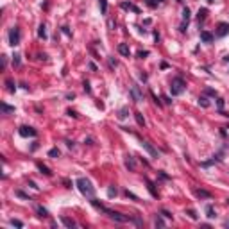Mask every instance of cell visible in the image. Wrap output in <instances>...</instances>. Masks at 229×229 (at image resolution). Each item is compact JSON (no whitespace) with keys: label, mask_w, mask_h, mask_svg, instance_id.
I'll list each match as a JSON object with an SVG mask.
<instances>
[{"label":"cell","mask_w":229,"mask_h":229,"mask_svg":"<svg viewBox=\"0 0 229 229\" xmlns=\"http://www.w3.org/2000/svg\"><path fill=\"white\" fill-rule=\"evenodd\" d=\"M120 7L125 9V11H134L136 15H140V7H136V5L131 4V2H122V4H120Z\"/></svg>","instance_id":"cell-11"},{"label":"cell","mask_w":229,"mask_h":229,"mask_svg":"<svg viewBox=\"0 0 229 229\" xmlns=\"http://www.w3.org/2000/svg\"><path fill=\"white\" fill-rule=\"evenodd\" d=\"M118 52L122 54V56H125V57L131 56V49H129V45H127V43H120L118 45Z\"/></svg>","instance_id":"cell-12"},{"label":"cell","mask_w":229,"mask_h":229,"mask_svg":"<svg viewBox=\"0 0 229 229\" xmlns=\"http://www.w3.org/2000/svg\"><path fill=\"white\" fill-rule=\"evenodd\" d=\"M215 2V0H208V4H213Z\"/></svg>","instance_id":"cell-53"},{"label":"cell","mask_w":229,"mask_h":229,"mask_svg":"<svg viewBox=\"0 0 229 229\" xmlns=\"http://www.w3.org/2000/svg\"><path fill=\"white\" fill-rule=\"evenodd\" d=\"M16 195H18V197H22V199H27V200H31V199H29V195H27V193H23V192H20V190L16 192Z\"/></svg>","instance_id":"cell-39"},{"label":"cell","mask_w":229,"mask_h":229,"mask_svg":"<svg viewBox=\"0 0 229 229\" xmlns=\"http://www.w3.org/2000/svg\"><path fill=\"white\" fill-rule=\"evenodd\" d=\"M184 88H186V83H184L183 77H174V79H172V83H170V91H172V95H181V93L184 91Z\"/></svg>","instance_id":"cell-3"},{"label":"cell","mask_w":229,"mask_h":229,"mask_svg":"<svg viewBox=\"0 0 229 229\" xmlns=\"http://www.w3.org/2000/svg\"><path fill=\"white\" fill-rule=\"evenodd\" d=\"M186 213H188V217H190L192 220H197V218H199L197 211H195V210H192V208H190V210H186Z\"/></svg>","instance_id":"cell-28"},{"label":"cell","mask_w":229,"mask_h":229,"mask_svg":"<svg viewBox=\"0 0 229 229\" xmlns=\"http://www.w3.org/2000/svg\"><path fill=\"white\" fill-rule=\"evenodd\" d=\"M18 132H20V136H23V138H34L36 134H38V131L36 129H32V127H29V125H22L18 129Z\"/></svg>","instance_id":"cell-5"},{"label":"cell","mask_w":229,"mask_h":229,"mask_svg":"<svg viewBox=\"0 0 229 229\" xmlns=\"http://www.w3.org/2000/svg\"><path fill=\"white\" fill-rule=\"evenodd\" d=\"M199 104L202 107H210V100H208L206 97H199Z\"/></svg>","instance_id":"cell-30"},{"label":"cell","mask_w":229,"mask_h":229,"mask_svg":"<svg viewBox=\"0 0 229 229\" xmlns=\"http://www.w3.org/2000/svg\"><path fill=\"white\" fill-rule=\"evenodd\" d=\"M134 120H136V124H138L140 127H145V118H143V114H141L140 111L134 113Z\"/></svg>","instance_id":"cell-15"},{"label":"cell","mask_w":229,"mask_h":229,"mask_svg":"<svg viewBox=\"0 0 229 229\" xmlns=\"http://www.w3.org/2000/svg\"><path fill=\"white\" fill-rule=\"evenodd\" d=\"M125 197H129V199H132V200H140L136 195H134L132 192H129V190H125Z\"/></svg>","instance_id":"cell-34"},{"label":"cell","mask_w":229,"mask_h":229,"mask_svg":"<svg viewBox=\"0 0 229 229\" xmlns=\"http://www.w3.org/2000/svg\"><path fill=\"white\" fill-rule=\"evenodd\" d=\"M163 100H165V104H172V100H170L168 95H163Z\"/></svg>","instance_id":"cell-46"},{"label":"cell","mask_w":229,"mask_h":229,"mask_svg":"<svg viewBox=\"0 0 229 229\" xmlns=\"http://www.w3.org/2000/svg\"><path fill=\"white\" fill-rule=\"evenodd\" d=\"M158 174H159V177H161V179H165V181H168V179H170V177H168L165 172H158Z\"/></svg>","instance_id":"cell-45"},{"label":"cell","mask_w":229,"mask_h":229,"mask_svg":"<svg viewBox=\"0 0 229 229\" xmlns=\"http://www.w3.org/2000/svg\"><path fill=\"white\" fill-rule=\"evenodd\" d=\"M107 25H109V29H114V27H116V23H114L113 20H109V22H107Z\"/></svg>","instance_id":"cell-47"},{"label":"cell","mask_w":229,"mask_h":229,"mask_svg":"<svg viewBox=\"0 0 229 229\" xmlns=\"http://www.w3.org/2000/svg\"><path fill=\"white\" fill-rule=\"evenodd\" d=\"M9 45L11 47H18L20 45V29L18 27H13L9 31Z\"/></svg>","instance_id":"cell-4"},{"label":"cell","mask_w":229,"mask_h":229,"mask_svg":"<svg viewBox=\"0 0 229 229\" xmlns=\"http://www.w3.org/2000/svg\"><path fill=\"white\" fill-rule=\"evenodd\" d=\"M5 86H7V91H9V93H15L16 86H15V83H13L11 79H7V81H5Z\"/></svg>","instance_id":"cell-22"},{"label":"cell","mask_w":229,"mask_h":229,"mask_svg":"<svg viewBox=\"0 0 229 229\" xmlns=\"http://www.w3.org/2000/svg\"><path fill=\"white\" fill-rule=\"evenodd\" d=\"M200 39H202L204 43H211L213 41V34L208 32V31H202V32H200Z\"/></svg>","instance_id":"cell-14"},{"label":"cell","mask_w":229,"mask_h":229,"mask_svg":"<svg viewBox=\"0 0 229 229\" xmlns=\"http://www.w3.org/2000/svg\"><path fill=\"white\" fill-rule=\"evenodd\" d=\"M59 154H61V152H59L57 147H54V149L49 150V156H50V158H59Z\"/></svg>","instance_id":"cell-29"},{"label":"cell","mask_w":229,"mask_h":229,"mask_svg":"<svg viewBox=\"0 0 229 229\" xmlns=\"http://www.w3.org/2000/svg\"><path fill=\"white\" fill-rule=\"evenodd\" d=\"M83 86H84V91H86V93H90V91H91V88H90V83H88V81H84V84H83Z\"/></svg>","instance_id":"cell-41"},{"label":"cell","mask_w":229,"mask_h":229,"mask_svg":"<svg viewBox=\"0 0 229 229\" xmlns=\"http://www.w3.org/2000/svg\"><path fill=\"white\" fill-rule=\"evenodd\" d=\"M206 95H211V97H217V91H215V90H211V88H208V90H206Z\"/></svg>","instance_id":"cell-40"},{"label":"cell","mask_w":229,"mask_h":229,"mask_svg":"<svg viewBox=\"0 0 229 229\" xmlns=\"http://www.w3.org/2000/svg\"><path fill=\"white\" fill-rule=\"evenodd\" d=\"M206 16H208V9H206V7L199 9V13H197V20H199V23H200V22H204Z\"/></svg>","instance_id":"cell-18"},{"label":"cell","mask_w":229,"mask_h":229,"mask_svg":"<svg viewBox=\"0 0 229 229\" xmlns=\"http://www.w3.org/2000/svg\"><path fill=\"white\" fill-rule=\"evenodd\" d=\"M217 106H218V109H222V107H224V99H217Z\"/></svg>","instance_id":"cell-43"},{"label":"cell","mask_w":229,"mask_h":229,"mask_svg":"<svg viewBox=\"0 0 229 229\" xmlns=\"http://www.w3.org/2000/svg\"><path fill=\"white\" fill-rule=\"evenodd\" d=\"M154 226H156V227H165V220L158 215V217L154 218Z\"/></svg>","instance_id":"cell-25"},{"label":"cell","mask_w":229,"mask_h":229,"mask_svg":"<svg viewBox=\"0 0 229 229\" xmlns=\"http://www.w3.org/2000/svg\"><path fill=\"white\" fill-rule=\"evenodd\" d=\"M36 211L39 213V217H41V218H45V217H49V211H47V210H45L43 206H38V208H36Z\"/></svg>","instance_id":"cell-24"},{"label":"cell","mask_w":229,"mask_h":229,"mask_svg":"<svg viewBox=\"0 0 229 229\" xmlns=\"http://www.w3.org/2000/svg\"><path fill=\"white\" fill-rule=\"evenodd\" d=\"M75 184H77V188H79V192L83 193V195H86L88 199H91L93 195H95V188H93V184H91V181H90V179H86V177H79V179L75 181Z\"/></svg>","instance_id":"cell-1"},{"label":"cell","mask_w":229,"mask_h":229,"mask_svg":"<svg viewBox=\"0 0 229 229\" xmlns=\"http://www.w3.org/2000/svg\"><path fill=\"white\" fill-rule=\"evenodd\" d=\"M129 116V109H127V107H122V109H120V113H118V118H127Z\"/></svg>","instance_id":"cell-26"},{"label":"cell","mask_w":229,"mask_h":229,"mask_svg":"<svg viewBox=\"0 0 229 229\" xmlns=\"http://www.w3.org/2000/svg\"><path fill=\"white\" fill-rule=\"evenodd\" d=\"M107 195H109V197H116V188L109 186V188H107Z\"/></svg>","instance_id":"cell-33"},{"label":"cell","mask_w":229,"mask_h":229,"mask_svg":"<svg viewBox=\"0 0 229 229\" xmlns=\"http://www.w3.org/2000/svg\"><path fill=\"white\" fill-rule=\"evenodd\" d=\"M102 213H106L107 217H109L111 220H114V222H120V224H125V222H131L132 218L131 217H127V215H122L120 211H114V210H107V208H104L102 210Z\"/></svg>","instance_id":"cell-2"},{"label":"cell","mask_w":229,"mask_h":229,"mask_svg":"<svg viewBox=\"0 0 229 229\" xmlns=\"http://www.w3.org/2000/svg\"><path fill=\"white\" fill-rule=\"evenodd\" d=\"M109 66H111V68H116L118 61H116V59H113V57H109Z\"/></svg>","instance_id":"cell-37"},{"label":"cell","mask_w":229,"mask_h":229,"mask_svg":"<svg viewBox=\"0 0 229 229\" xmlns=\"http://www.w3.org/2000/svg\"><path fill=\"white\" fill-rule=\"evenodd\" d=\"M13 65L20 66V56H18V54H15V57H13Z\"/></svg>","instance_id":"cell-38"},{"label":"cell","mask_w":229,"mask_h":229,"mask_svg":"<svg viewBox=\"0 0 229 229\" xmlns=\"http://www.w3.org/2000/svg\"><path fill=\"white\" fill-rule=\"evenodd\" d=\"M36 166H38V170L41 172V174H45L47 177H52V170L47 165H43V163H36Z\"/></svg>","instance_id":"cell-13"},{"label":"cell","mask_w":229,"mask_h":229,"mask_svg":"<svg viewBox=\"0 0 229 229\" xmlns=\"http://www.w3.org/2000/svg\"><path fill=\"white\" fill-rule=\"evenodd\" d=\"M226 34H229V23L220 22L218 27H217V36H218V38H224Z\"/></svg>","instance_id":"cell-7"},{"label":"cell","mask_w":229,"mask_h":229,"mask_svg":"<svg viewBox=\"0 0 229 229\" xmlns=\"http://www.w3.org/2000/svg\"><path fill=\"white\" fill-rule=\"evenodd\" d=\"M145 183H147V188H149V192H150V195L154 199H158V190H156V184L152 183V181L149 179V177H145Z\"/></svg>","instance_id":"cell-9"},{"label":"cell","mask_w":229,"mask_h":229,"mask_svg":"<svg viewBox=\"0 0 229 229\" xmlns=\"http://www.w3.org/2000/svg\"><path fill=\"white\" fill-rule=\"evenodd\" d=\"M186 27H188V22H183V23H181V27H179V31H181V32H184V31H186Z\"/></svg>","instance_id":"cell-44"},{"label":"cell","mask_w":229,"mask_h":229,"mask_svg":"<svg viewBox=\"0 0 229 229\" xmlns=\"http://www.w3.org/2000/svg\"><path fill=\"white\" fill-rule=\"evenodd\" d=\"M131 97H132V100H134L136 104L143 100V93H141V90H140L138 84H132V86H131Z\"/></svg>","instance_id":"cell-6"},{"label":"cell","mask_w":229,"mask_h":229,"mask_svg":"<svg viewBox=\"0 0 229 229\" xmlns=\"http://www.w3.org/2000/svg\"><path fill=\"white\" fill-rule=\"evenodd\" d=\"M68 114H70V116H73V118H77V116H79V114H77V113H75V111H72V109H70V111H68Z\"/></svg>","instance_id":"cell-49"},{"label":"cell","mask_w":229,"mask_h":229,"mask_svg":"<svg viewBox=\"0 0 229 229\" xmlns=\"http://www.w3.org/2000/svg\"><path fill=\"white\" fill-rule=\"evenodd\" d=\"M141 147H143V149H145L147 152H149V154H150L152 158H158V150L154 149V147H152V145L149 143V141H141Z\"/></svg>","instance_id":"cell-8"},{"label":"cell","mask_w":229,"mask_h":229,"mask_svg":"<svg viewBox=\"0 0 229 229\" xmlns=\"http://www.w3.org/2000/svg\"><path fill=\"white\" fill-rule=\"evenodd\" d=\"M99 5H100V13L106 15L107 13V0H99Z\"/></svg>","instance_id":"cell-23"},{"label":"cell","mask_w":229,"mask_h":229,"mask_svg":"<svg viewBox=\"0 0 229 229\" xmlns=\"http://www.w3.org/2000/svg\"><path fill=\"white\" fill-rule=\"evenodd\" d=\"M0 107H2V113H4V114H9V113H15V107H13V106H7V104H5V102H2V104H0Z\"/></svg>","instance_id":"cell-19"},{"label":"cell","mask_w":229,"mask_h":229,"mask_svg":"<svg viewBox=\"0 0 229 229\" xmlns=\"http://www.w3.org/2000/svg\"><path fill=\"white\" fill-rule=\"evenodd\" d=\"M177 2H183V0H177Z\"/></svg>","instance_id":"cell-56"},{"label":"cell","mask_w":229,"mask_h":229,"mask_svg":"<svg viewBox=\"0 0 229 229\" xmlns=\"http://www.w3.org/2000/svg\"><path fill=\"white\" fill-rule=\"evenodd\" d=\"M125 168H127L129 172H134V170H136V161H134L132 156H127V158H125Z\"/></svg>","instance_id":"cell-10"},{"label":"cell","mask_w":229,"mask_h":229,"mask_svg":"<svg viewBox=\"0 0 229 229\" xmlns=\"http://www.w3.org/2000/svg\"><path fill=\"white\" fill-rule=\"evenodd\" d=\"M5 65H7V57L2 56V66H4V68H5Z\"/></svg>","instance_id":"cell-50"},{"label":"cell","mask_w":229,"mask_h":229,"mask_svg":"<svg viewBox=\"0 0 229 229\" xmlns=\"http://www.w3.org/2000/svg\"><path fill=\"white\" fill-rule=\"evenodd\" d=\"M190 15H192L190 9L184 7V9H183V22H190Z\"/></svg>","instance_id":"cell-27"},{"label":"cell","mask_w":229,"mask_h":229,"mask_svg":"<svg viewBox=\"0 0 229 229\" xmlns=\"http://www.w3.org/2000/svg\"><path fill=\"white\" fill-rule=\"evenodd\" d=\"M206 217H208V218H215V217H217V213H215V210H213L211 204L206 206Z\"/></svg>","instance_id":"cell-20"},{"label":"cell","mask_w":229,"mask_h":229,"mask_svg":"<svg viewBox=\"0 0 229 229\" xmlns=\"http://www.w3.org/2000/svg\"><path fill=\"white\" fill-rule=\"evenodd\" d=\"M150 97H152V100H154V102H156V104H158L159 107H161V106H163V102H161V100H159V99H158L156 95H154V93H152V91H150Z\"/></svg>","instance_id":"cell-35"},{"label":"cell","mask_w":229,"mask_h":229,"mask_svg":"<svg viewBox=\"0 0 229 229\" xmlns=\"http://www.w3.org/2000/svg\"><path fill=\"white\" fill-rule=\"evenodd\" d=\"M161 215H163V217H166V218H172V213L166 211V210H161Z\"/></svg>","instance_id":"cell-42"},{"label":"cell","mask_w":229,"mask_h":229,"mask_svg":"<svg viewBox=\"0 0 229 229\" xmlns=\"http://www.w3.org/2000/svg\"><path fill=\"white\" fill-rule=\"evenodd\" d=\"M226 227H229V220H227V222H226Z\"/></svg>","instance_id":"cell-55"},{"label":"cell","mask_w":229,"mask_h":229,"mask_svg":"<svg viewBox=\"0 0 229 229\" xmlns=\"http://www.w3.org/2000/svg\"><path fill=\"white\" fill-rule=\"evenodd\" d=\"M195 195H197L199 199H211V193L208 190H195Z\"/></svg>","instance_id":"cell-16"},{"label":"cell","mask_w":229,"mask_h":229,"mask_svg":"<svg viewBox=\"0 0 229 229\" xmlns=\"http://www.w3.org/2000/svg\"><path fill=\"white\" fill-rule=\"evenodd\" d=\"M11 226H15V227H23V222H22V220H16V218H11Z\"/></svg>","instance_id":"cell-31"},{"label":"cell","mask_w":229,"mask_h":229,"mask_svg":"<svg viewBox=\"0 0 229 229\" xmlns=\"http://www.w3.org/2000/svg\"><path fill=\"white\" fill-rule=\"evenodd\" d=\"M226 204H227V206H229V199H226Z\"/></svg>","instance_id":"cell-54"},{"label":"cell","mask_w":229,"mask_h":229,"mask_svg":"<svg viewBox=\"0 0 229 229\" xmlns=\"http://www.w3.org/2000/svg\"><path fill=\"white\" fill-rule=\"evenodd\" d=\"M88 66H90V70H93V72H97V66H95V65H93V63H90Z\"/></svg>","instance_id":"cell-51"},{"label":"cell","mask_w":229,"mask_h":229,"mask_svg":"<svg viewBox=\"0 0 229 229\" xmlns=\"http://www.w3.org/2000/svg\"><path fill=\"white\" fill-rule=\"evenodd\" d=\"M140 79L143 81V83H147V79H149V77H147V73H141V75H140Z\"/></svg>","instance_id":"cell-48"},{"label":"cell","mask_w":229,"mask_h":229,"mask_svg":"<svg viewBox=\"0 0 229 229\" xmlns=\"http://www.w3.org/2000/svg\"><path fill=\"white\" fill-rule=\"evenodd\" d=\"M147 56H149V52H147V50H140V52H138V57H140V59H145Z\"/></svg>","instance_id":"cell-36"},{"label":"cell","mask_w":229,"mask_h":229,"mask_svg":"<svg viewBox=\"0 0 229 229\" xmlns=\"http://www.w3.org/2000/svg\"><path fill=\"white\" fill-rule=\"evenodd\" d=\"M61 222H63V224L66 226V227H75L77 224H75V220H72V218H68V217H65V215H63V217H61Z\"/></svg>","instance_id":"cell-17"},{"label":"cell","mask_w":229,"mask_h":229,"mask_svg":"<svg viewBox=\"0 0 229 229\" xmlns=\"http://www.w3.org/2000/svg\"><path fill=\"white\" fill-rule=\"evenodd\" d=\"M63 32H65L66 36H70V31H68V27H63Z\"/></svg>","instance_id":"cell-52"},{"label":"cell","mask_w":229,"mask_h":229,"mask_svg":"<svg viewBox=\"0 0 229 229\" xmlns=\"http://www.w3.org/2000/svg\"><path fill=\"white\" fill-rule=\"evenodd\" d=\"M143 2L147 4V5H149V7H158V0H143Z\"/></svg>","instance_id":"cell-32"},{"label":"cell","mask_w":229,"mask_h":229,"mask_svg":"<svg viewBox=\"0 0 229 229\" xmlns=\"http://www.w3.org/2000/svg\"><path fill=\"white\" fill-rule=\"evenodd\" d=\"M38 38L39 39H47V31H45V25L43 23L38 27Z\"/></svg>","instance_id":"cell-21"}]
</instances>
